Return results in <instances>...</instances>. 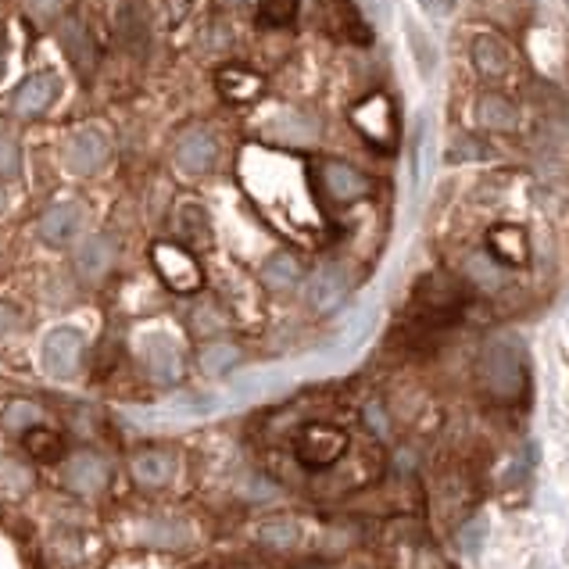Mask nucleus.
Segmentation results:
<instances>
[{
	"mask_svg": "<svg viewBox=\"0 0 569 569\" xmlns=\"http://www.w3.org/2000/svg\"><path fill=\"white\" fill-rule=\"evenodd\" d=\"M476 376L480 387L491 394L494 401H516L519 394L527 391V362H523V348L516 340L494 337L480 351L476 362Z\"/></svg>",
	"mask_w": 569,
	"mask_h": 569,
	"instance_id": "nucleus-1",
	"label": "nucleus"
},
{
	"mask_svg": "<svg viewBox=\"0 0 569 569\" xmlns=\"http://www.w3.org/2000/svg\"><path fill=\"white\" fill-rule=\"evenodd\" d=\"M154 269L165 280V287L176 290V294H194L204 283L197 258L179 244H154Z\"/></svg>",
	"mask_w": 569,
	"mask_h": 569,
	"instance_id": "nucleus-2",
	"label": "nucleus"
},
{
	"mask_svg": "<svg viewBox=\"0 0 569 569\" xmlns=\"http://www.w3.org/2000/svg\"><path fill=\"white\" fill-rule=\"evenodd\" d=\"M40 362H43V369L51 376H58V380L76 376L79 362H83V333L72 330V326L51 330L40 344Z\"/></svg>",
	"mask_w": 569,
	"mask_h": 569,
	"instance_id": "nucleus-3",
	"label": "nucleus"
},
{
	"mask_svg": "<svg viewBox=\"0 0 569 569\" xmlns=\"http://www.w3.org/2000/svg\"><path fill=\"white\" fill-rule=\"evenodd\" d=\"M111 144L101 129H79L65 140V165L72 176H97L108 165Z\"/></svg>",
	"mask_w": 569,
	"mask_h": 569,
	"instance_id": "nucleus-4",
	"label": "nucleus"
},
{
	"mask_svg": "<svg viewBox=\"0 0 569 569\" xmlns=\"http://www.w3.org/2000/svg\"><path fill=\"white\" fill-rule=\"evenodd\" d=\"M344 448H348V434H344V430L315 423V426H305V434H301L298 459L305 462L308 469H326L344 455Z\"/></svg>",
	"mask_w": 569,
	"mask_h": 569,
	"instance_id": "nucleus-5",
	"label": "nucleus"
},
{
	"mask_svg": "<svg viewBox=\"0 0 569 569\" xmlns=\"http://www.w3.org/2000/svg\"><path fill=\"white\" fill-rule=\"evenodd\" d=\"M319 187H323V194L330 197L333 204H355L369 194L373 183H369V176H362V172L348 162H323L319 165Z\"/></svg>",
	"mask_w": 569,
	"mask_h": 569,
	"instance_id": "nucleus-6",
	"label": "nucleus"
},
{
	"mask_svg": "<svg viewBox=\"0 0 569 569\" xmlns=\"http://www.w3.org/2000/svg\"><path fill=\"white\" fill-rule=\"evenodd\" d=\"M348 287H351L348 269L340 262H323L308 276V287H305L308 305H312L315 312H330V308H337L340 301L348 298Z\"/></svg>",
	"mask_w": 569,
	"mask_h": 569,
	"instance_id": "nucleus-7",
	"label": "nucleus"
},
{
	"mask_svg": "<svg viewBox=\"0 0 569 569\" xmlns=\"http://www.w3.org/2000/svg\"><path fill=\"white\" fill-rule=\"evenodd\" d=\"M58 94H61L58 76L54 72H36V76H29L11 94V111H15L18 119H33V115H43V111L51 108L58 101Z\"/></svg>",
	"mask_w": 569,
	"mask_h": 569,
	"instance_id": "nucleus-8",
	"label": "nucleus"
},
{
	"mask_svg": "<svg viewBox=\"0 0 569 569\" xmlns=\"http://www.w3.org/2000/svg\"><path fill=\"white\" fill-rule=\"evenodd\" d=\"M219 158V144H215L212 133H204V129H190V133L179 136L176 151H172V162L183 176H201L208 172Z\"/></svg>",
	"mask_w": 569,
	"mask_h": 569,
	"instance_id": "nucleus-9",
	"label": "nucleus"
},
{
	"mask_svg": "<svg viewBox=\"0 0 569 569\" xmlns=\"http://www.w3.org/2000/svg\"><path fill=\"white\" fill-rule=\"evenodd\" d=\"M351 122L362 129L366 140H373L376 147H394V111H391V101L387 97H369L362 101V108L351 111Z\"/></svg>",
	"mask_w": 569,
	"mask_h": 569,
	"instance_id": "nucleus-10",
	"label": "nucleus"
},
{
	"mask_svg": "<svg viewBox=\"0 0 569 569\" xmlns=\"http://www.w3.org/2000/svg\"><path fill=\"white\" fill-rule=\"evenodd\" d=\"M79 226H83V204L76 201H61L51 204L40 219V237L47 240L51 247H65L76 240Z\"/></svg>",
	"mask_w": 569,
	"mask_h": 569,
	"instance_id": "nucleus-11",
	"label": "nucleus"
},
{
	"mask_svg": "<svg viewBox=\"0 0 569 569\" xmlns=\"http://www.w3.org/2000/svg\"><path fill=\"white\" fill-rule=\"evenodd\" d=\"M473 68L480 72L484 79H491V83H502V79H509L512 72V51L505 47V40H498V36L491 33H480L473 40Z\"/></svg>",
	"mask_w": 569,
	"mask_h": 569,
	"instance_id": "nucleus-12",
	"label": "nucleus"
},
{
	"mask_svg": "<svg viewBox=\"0 0 569 569\" xmlns=\"http://www.w3.org/2000/svg\"><path fill=\"white\" fill-rule=\"evenodd\" d=\"M115 255H119V247H115V240L111 237L83 240L79 251H76V272L90 283L104 280V276L111 272V265H115Z\"/></svg>",
	"mask_w": 569,
	"mask_h": 569,
	"instance_id": "nucleus-13",
	"label": "nucleus"
},
{
	"mask_svg": "<svg viewBox=\"0 0 569 569\" xmlns=\"http://www.w3.org/2000/svg\"><path fill=\"white\" fill-rule=\"evenodd\" d=\"M215 86H219L222 101H230V104H251L265 94L262 76H255L251 68H240V65L222 68L219 76H215Z\"/></svg>",
	"mask_w": 569,
	"mask_h": 569,
	"instance_id": "nucleus-14",
	"label": "nucleus"
},
{
	"mask_svg": "<svg viewBox=\"0 0 569 569\" xmlns=\"http://www.w3.org/2000/svg\"><path fill=\"white\" fill-rule=\"evenodd\" d=\"M61 36V47H65V54L72 58V65L83 72V76H94L97 68V47L94 40H90V33H86V26L79 22V18H65L58 29Z\"/></svg>",
	"mask_w": 569,
	"mask_h": 569,
	"instance_id": "nucleus-15",
	"label": "nucleus"
},
{
	"mask_svg": "<svg viewBox=\"0 0 569 569\" xmlns=\"http://www.w3.org/2000/svg\"><path fill=\"white\" fill-rule=\"evenodd\" d=\"M269 129L276 140H283V144H312L315 140V119L308 115V111H298V108H283L276 111L269 119Z\"/></svg>",
	"mask_w": 569,
	"mask_h": 569,
	"instance_id": "nucleus-16",
	"label": "nucleus"
},
{
	"mask_svg": "<svg viewBox=\"0 0 569 569\" xmlns=\"http://www.w3.org/2000/svg\"><path fill=\"white\" fill-rule=\"evenodd\" d=\"M487 244H491V255L498 262H509V265H523L530 258V247H527V233L512 226V222H498L487 230Z\"/></svg>",
	"mask_w": 569,
	"mask_h": 569,
	"instance_id": "nucleus-17",
	"label": "nucleus"
},
{
	"mask_svg": "<svg viewBox=\"0 0 569 569\" xmlns=\"http://www.w3.org/2000/svg\"><path fill=\"white\" fill-rule=\"evenodd\" d=\"M147 369L158 383H176L183 376V358H179L176 344L169 337H151L144 348Z\"/></svg>",
	"mask_w": 569,
	"mask_h": 569,
	"instance_id": "nucleus-18",
	"label": "nucleus"
},
{
	"mask_svg": "<svg viewBox=\"0 0 569 569\" xmlns=\"http://www.w3.org/2000/svg\"><path fill=\"white\" fill-rule=\"evenodd\" d=\"M476 122L487 129V133H512L519 122V111L509 97L502 94H484L476 101Z\"/></svg>",
	"mask_w": 569,
	"mask_h": 569,
	"instance_id": "nucleus-19",
	"label": "nucleus"
},
{
	"mask_svg": "<svg viewBox=\"0 0 569 569\" xmlns=\"http://www.w3.org/2000/svg\"><path fill=\"white\" fill-rule=\"evenodd\" d=\"M462 280L473 283L476 290H502L505 272L491 251H469V255L462 258Z\"/></svg>",
	"mask_w": 569,
	"mask_h": 569,
	"instance_id": "nucleus-20",
	"label": "nucleus"
},
{
	"mask_svg": "<svg viewBox=\"0 0 569 569\" xmlns=\"http://www.w3.org/2000/svg\"><path fill=\"white\" fill-rule=\"evenodd\" d=\"M258 276H262L265 290H272V294H287V290H294L301 283V265H298V258L287 255V251H276V255L265 258Z\"/></svg>",
	"mask_w": 569,
	"mask_h": 569,
	"instance_id": "nucleus-21",
	"label": "nucleus"
},
{
	"mask_svg": "<svg viewBox=\"0 0 569 569\" xmlns=\"http://www.w3.org/2000/svg\"><path fill=\"white\" fill-rule=\"evenodd\" d=\"M68 484L83 494H94L108 484V466H104L101 455H90V451H79L76 459L68 462Z\"/></svg>",
	"mask_w": 569,
	"mask_h": 569,
	"instance_id": "nucleus-22",
	"label": "nucleus"
},
{
	"mask_svg": "<svg viewBox=\"0 0 569 569\" xmlns=\"http://www.w3.org/2000/svg\"><path fill=\"white\" fill-rule=\"evenodd\" d=\"M176 226H179V237L187 240L190 247H201L204 251V247L212 244V219H208V212H204L201 204H183Z\"/></svg>",
	"mask_w": 569,
	"mask_h": 569,
	"instance_id": "nucleus-23",
	"label": "nucleus"
},
{
	"mask_svg": "<svg viewBox=\"0 0 569 569\" xmlns=\"http://www.w3.org/2000/svg\"><path fill=\"white\" fill-rule=\"evenodd\" d=\"M129 469H133V480L140 487H162L172 480V459L162 455V451H144V455H136Z\"/></svg>",
	"mask_w": 569,
	"mask_h": 569,
	"instance_id": "nucleus-24",
	"label": "nucleus"
},
{
	"mask_svg": "<svg viewBox=\"0 0 569 569\" xmlns=\"http://www.w3.org/2000/svg\"><path fill=\"white\" fill-rule=\"evenodd\" d=\"M119 36H122V43H126L129 51L144 54V47H147V40H151V33H147L144 11L136 8V4H126V8H122V15H119Z\"/></svg>",
	"mask_w": 569,
	"mask_h": 569,
	"instance_id": "nucleus-25",
	"label": "nucleus"
},
{
	"mask_svg": "<svg viewBox=\"0 0 569 569\" xmlns=\"http://www.w3.org/2000/svg\"><path fill=\"white\" fill-rule=\"evenodd\" d=\"M26 451L40 462H58L65 455V441H61V434L36 423L33 430H26Z\"/></svg>",
	"mask_w": 569,
	"mask_h": 569,
	"instance_id": "nucleus-26",
	"label": "nucleus"
},
{
	"mask_svg": "<svg viewBox=\"0 0 569 569\" xmlns=\"http://www.w3.org/2000/svg\"><path fill=\"white\" fill-rule=\"evenodd\" d=\"M240 348H233V344H226V340H215V344H208V348L201 351V369L208 376H222L230 373L233 366H240Z\"/></svg>",
	"mask_w": 569,
	"mask_h": 569,
	"instance_id": "nucleus-27",
	"label": "nucleus"
},
{
	"mask_svg": "<svg viewBox=\"0 0 569 569\" xmlns=\"http://www.w3.org/2000/svg\"><path fill=\"white\" fill-rule=\"evenodd\" d=\"M405 36H408V47H412V58H416V68L419 76H434L437 68V51H434V40L416 26V22H408L405 26Z\"/></svg>",
	"mask_w": 569,
	"mask_h": 569,
	"instance_id": "nucleus-28",
	"label": "nucleus"
},
{
	"mask_svg": "<svg viewBox=\"0 0 569 569\" xmlns=\"http://www.w3.org/2000/svg\"><path fill=\"white\" fill-rule=\"evenodd\" d=\"M298 18V0H262L258 4V22L265 29H287Z\"/></svg>",
	"mask_w": 569,
	"mask_h": 569,
	"instance_id": "nucleus-29",
	"label": "nucleus"
},
{
	"mask_svg": "<svg viewBox=\"0 0 569 569\" xmlns=\"http://www.w3.org/2000/svg\"><path fill=\"white\" fill-rule=\"evenodd\" d=\"M4 430L8 434H26V430H33L36 423H40V408L33 405V401H11L8 408H4Z\"/></svg>",
	"mask_w": 569,
	"mask_h": 569,
	"instance_id": "nucleus-30",
	"label": "nucleus"
},
{
	"mask_svg": "<svg viewBox=\"0 0 569 569\" xmlns=\"http://www.w3.org/2000/svg\"><path fill=\"white\" fill-rule=\"evenodd\" d=\"M190 326H194V333H201V337H208V333H219L222 312L212 305V301H204V305H197V312L190 315Z\"/></svg>",
	"mask_w": 569,
	"mask_h": 569,
	"instance_id": "nucleus-31",
	"label": "nucleus"
},
{
	"mask_svg": "<svg viewBox=\"0 0 569 569\" xmlns=\"http://www.w3.org/2000/svg\"><path fill=\"white\" fill-rule=\"evenodd\" d=\"M487 147L480 144V140H473V136H462V140H455V147L448 151V162H480V158H487Z\"/></svg>",
	"mask_w": 569,
	"mask_h": 569,
	"instance_id": "nucleus-32",
	"label": "nucleus"
},
{
	"mask_svg": "<svg viewBox=\"0 0 569 569\" xmlns=\"http://www.w3.org/2000/svg\"><path fill=\"white\" fill-rule=\"evenodd\" d=\"M484 541H487V519H473V523H466V527L459 530V544L466 555L480 552V544Z\"/></svg>",
	"mask_w": 569,
	"mask_h": 569,
	"instance_id": "nucleus-33",
	"label": "nucleus"
},
{
	"mask_svg": "<svg viewBox=\"0 0 569 569\" xmlns=\"http://www.w3.org/2000/svg\"><path fill=\"white\" fill-rule=\"evenodd\" d=\"M262 541L276 544V548H290V544H298V527L294 523H269L262 530Z\"/></svg>",
	"mask_w": 569,
	"mask_h": 569,
	"instance_id": "nucleus-34",
	"label": "nucleus"
},
{
	"mask_svg": "<svg viewBox=\"0 0 569 569\" xmlns=\"http://www.w3.org/2000/svg\"><path fill=\"white\" fill-rule=\"evenodd\" d=\"M18 176V147L11 140H0V179Z\"/></svg>",
	"mask_w": 569,
	"mask_h": 569,
	"instance_id": "nucleus-35",
	"label": "nucleus"
},
{
	"mask_svg": "<svg viewBox=\"0 0 569 569\" xmlns=\"http://www.w3.org/2000/svg\"><path fill=\"white\" fill-rule=\"evenodd\" d=\"M4 484H8L11 491H26V487H29V469L8 462V466H4Z\"/></svg>",
	"mask_w": 569,
	"mask_h": 569,
	"instance_id": "nucleus-36",
	"label": "nucleus"
},
{
	"mask_svg": "<svg viewBox=\"0 0 569 569\" xmlns=\"http://www.w3.org/2000/svg\"><path fill=\"white\" fill-rule=\"evenodd\" d=\"M18 326V315H15V308H8V305H0V337L4 333H11Z\"/></svg>",
	"mask_w": 569,
	"mask_h": 569,
	"instance_id": "nucleus-37",
	"label": "nucleus"
},
{
	"mask_svg": "<svg viewBox=\"0 0 569 569\" xmlns=\"http://www.w3.org/2000/svg\"><path fill=\"white\" fill-rule=\"evenodd\" d=\"M8 76V29L0 26V83Z\"/></svg>",
	"mask_w": 569,
	"mask_h": 569,
	"instance_id": "nucleus-38",
	"label": "nucleus"
},
{
	"mask_svg": "<svg viewBox=\"0 0 569 569\" xmlns=\"http://www.w3.org/2000/svg\"><path fill=\"white\" fill-rule=\"evenodd\" d=\"M33 11L36 15H58L61 0H33Z\"/></svg>",
	"mask_w": 569,
	"mask_h": 569,
	"instance_id": "nucleus-39",
	"label": "nucleus"
},
{
	"mask_svg": "<svg viewBox=\"0 0 569 569\" xmlns=\"http://www.w3.org/2000/svg\"><path fill=\"white\" fill-rule=\"evenodd\" d=\"M366 419H369V426H376V434H383V412H380V405H369L366 408Z\"/></svg>",
	"mask_w": 569,
	"mask_h": 569,
	"instance_id": "nucleus-40",
	"label": "nucleus"
},
{
	"mask_svg": "<svg viewBox=\"0 0 569 569\" xmlns=\"http://www.w3.org/2000/svg\"><path fill=\"white\" fill-rule=\"evenodd\" d=\"M362 4H366V15H373V18H383V11H387L383 0H362Z\"/></svg>",
	"mask_w": 569,
	"mask_h": 569,
	"instance_id": "nucleus-41",
	"label": "nucleus"
},
{
	"mask_svg": "<svg viewBox=\"0 0 569 569\" xmlns=\"http://www.w3.org/2000/svg\"><path fill=\"white\" fill-rule=\"evenodd\" d=\"M437 4H441V11H451L455 4H459V0H437Z\"/></svg>",
	"mask_w": 569,
	"mask_h": 569,
	"instance_id": "nucleus-42",
	"label": "nucleus"
},
{
	"mask_svg": "<svg viewBox=\"0 0 569 569\" xmlns=\"http://www.w3.org/2000/svg\"><path fill=\"white\" fill-rule=\"evenodd\" d=\"M4 208H8V197H4V190H0V212H4Z\"/></svg>",
	"mask_w": 569,
	"mask_h": 569,
	"instance_id": "nucleus-43",
	"label": "nucleus"
},
{
	"mask_svg": "<svg viewBox=\"0 0 569 569\" xmlns=\"http://www.w3.org/2000/svg\"><path fill=\"white\" fill-rule=\"evenodd\" d=\"M226 4H237V8H240V4H251V0H226Z\"/></svg>",
	"mask_w": 569,
	"mask_h": 569,
	"instance_id": "nucleus-44",
	"label": "nucleus"
},
{
	"mask_svg": "<svg viewBox=\"0 0 569 569\" xmlns=\"http://www.w3.org/2000/svg\"><path fill=\"white\" fill-rule=\"evenodd\" d=\"M301 569H323V566H301Z\"/></svg>",
	"mask_w": 569,
	"mask_h": 569,
	"instance_id": "nucleus-45",
	"label": "nucleus"
}]
</instances>
